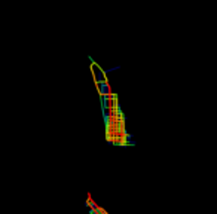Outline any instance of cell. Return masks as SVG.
<instances>
[{"instance_id": "5", "label": "cell", "mask_w": 217, "mask_h": 214, "mask_svg": "<svg viewBox=\"0 0 217 214\" xmlns=\"http://www.w3.org/2000/svg\"><path fill=\"white\" fill-rule=\"evenodd\" d=\"M95 214H107V213H106V210H103L101 207H98V208L95 210Z\"/></svg>"}, {"instance_id": "3", "label": "cell", "mask_w": 217, "mask_h": 214, "mask_svg": "<svg viewBox=\"0 0 217 214\" xmlns=\"http://www.w3.org/2000/svg\"><path fill=\"white\" fill-rule=\"evenodd\" d=\"M100 104H101V110H103V113H106V112H109V110H110V103H109L107 100L101 98V97H100Z\"/></svg>"}, {"instance_id": "1", "label": "cell", "mask_w": 217, "mask_h": 214, "mask_svg": "<svg viewBox=\"0 0 217 214\" xmlns=\"http://www.w3.org/2000/svg\"><path fill=\"white\" fill-rule=\"evenodd\" d=\"M91 70H92V74H94V80L95 83L98 85V83H101V82H106V74H104V70L98 66V64H92L91 66Z\"/></svg>"}, {"instance_id": "4", "label": "cell", "mask_w": 217, "mask_h": 214, "mask_svg": "<svg viewBox=\"0 0 217 214\" xmlns=\"http://www.w3.org/2000/svg\"><path fill=\"white\" fill-rule=\"evenodd\" d=\"M121 66H115V67H110L107 70H104V74H107V73H111V71H116V70H119Z\"/></svg>"}, {"instance_id": "2", "label": "cell", "mask_w": 217, "mask_h": 214, "mask_svg": "<svg viewBox=\"0 0 217 214\" xmlns=\"http://www.w3.org/2000/svg\"><path fill=\"white\" fill-rule=\"evenodd\" d=\"M97 89H98V94L101 97H106L109 94H111V88H110V83L106 80V82H101L97 85Z\"/></svg>"}, {"instance_id": "6", "label": "cell", "mask_w": 217, "mask_h": 214, "mask_svg": "<svg viewBox=\"0 0 217 214\" xmlns=\"http://www.w3.org/2000/svg\"><path fill=\"white\" fill-rule=\"evenodd\" d=\"M135 144H137V141H135V140H131V141L127 143V146H135Z\"/></svg>"}]
</instances>
